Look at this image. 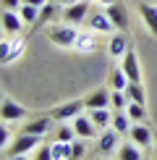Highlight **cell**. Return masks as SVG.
Returning a JSON list of instances; mask_svg holds the SVG:
<instances>
[{
	"label": "cell",
	"mask_w": 157,
	"mask_h": 160,
	"mask_svg": "<svg viewBox=\"0 0 157 160\" xmlns=\"http://www.w3.org/2000/svg\"><path fill=\"white\" fill-rule=\"evenodd\" d=\"M76 37H78L76 26H74V24H65V21H63L60 26L47 29V39H50L52 45H58V48H74Z\"/></svg>",
	"instance_id": "6da1fadb"
},
{
	"label": "cell",
	"mask_w": 157,
	"mask_h": 160,
	"mask_svg": "<svg viewBox=\"0 0 157 160\" xmlns=\"http://www.w3.org/2000/svg\"><path fill=\"white\" fill-rule=\"evenodd\" d=\"M39 142H42V137L37 134H21L13 142L11 150H3V158H24V155H31L34 147H39Z\"/></svg>",
	"instance_id": "7a4b0ae2"
},
{
	"label": "cell",
	"mask_w": 157,
	"mask_h": 160,
	"mask_svg": "<svg viewBox=\"0 0 157 160\" xmlns=\"http://www.w3.org/2000/svg\"><path fill=\"white\" fill-rule=\"evenodd\" d=\"M121 131L115 129V126H107V129L100 131V137H97V150L102 152V155H115L118 147H121Z\"/></svg>",
	"instance_id": "3957f363"
},
{
	"label": "cell",
	"mask_w": 157,
	"mask_h": 160,
	"mask_svg": "<svg viewBox=\"0 0 157 160\" xmlns=\"http://www.w3.org/2000/svg\"><path fill=\"white\" fill-rule=\"evenodd\" d=\"M89 11H92V5H89V0H76V3H71V5H63V13H60V18L65 24H81V21H87V16H89Z\"/></svg>",
	"instance_id": "277c9868"
},
{
	"label": "cell",
	"mask_w": 157,
	"mask_h": 160,
	"mask_svg": "<svg viewBox=\"0 0 157 160\" xmlns=\"http://www.w3.org/2000/svg\"><path fill=\"white\" fill-rule=\"evenodd\" d=\"M87 110V102L84 100H68V102L58 105V108H52V121H74V118L78 116V113Z\"/></svg>",
	"instance_id": "5b68a950"
},
{
	"label": "cell",
	"mask_w": 157,
	"mask_h": 160,
	"mask_svg": "<svg viewBox=\"0 0 157 160\" xmlns=\"http://www.w3.org/2000/svg\"><path fill=\"white\" fill-rule=\"evenodd\" d=\"M0 118L3 121H21V118H29V110L24 105H18L16 100L3 97V102H0Z\"/></svg>",
	"instance_id": "8992f818"
},
{
	"label": "cell",
	"mask_w": 157,
	"mask_h": 160,
	"mask_svg": "<svg viewBox=\"0 0 157 160\" xmlns=\"http://www.w3.org/2000/svg\"><path fill=\"white\" fill-rule=\"evenodd\" d=\"M71 123H74V129H76V137H81V139H94L97 131H100V129H97V123L89 118V113H87V116H84V113H78Z\"/></svg>",
	"instance_id": "52a82bcc"
},
{
	"label": "cell",
	"mask_w": 157,
	"mask_h": 160,
	"mask_svg": "<svg viewBox=\"0 0 157 160\" xmlns=\"http://www.w3.org/2000/svg\"><path fill=\"white\" fill-rule=\"evenodd\" d=\"M128 139H134V142L141 144V147H152L155 134H152L149 126H144V121H134L131 123V131H128Z\"/></svg>",
	"instance_id": "ba28073f"
},
{
	"label": "cell",
	"mask_w": 157,
	"mask_h": 160,
	"mask_svg": "<svg viewBox=\"0 0 157 160\" xmlns=\"http://www.w3.org/2000/svg\"><path fill=\"white\" fill-rule=\"evenodd\" d=\"M87 26L94 29V32H102V34H113V29H115V24L110 21V16H107V13H100V11H94V13L89 11Z\"/></svg>",
	"instance_id": "9c48e42d"
},
{
	"label": "cell",
	"mask_w": 157,
	"mask_h": 160,
	"mask_svg": "<svg viewBox=\"0 0 157 160\" xmlns=\"http://www.w3.org/2000/svg\"><path fill=\"white\" fill-rule=\"evenodd\" d=\"M105 13L110 16V21L115 24L118 32H126L128 29V11H126V5H123V3H110Z\"/></svg>",
	"instance_id": "30bf717a"
},
{
	"label": "cell",
	"mask_w": 157,
	"mask_h": 160,
	"mask_svg": "<svg viewBox=\"0 0 157 160\" xmlns=\"http://www.w3.org/2000/svg\"><path fill=\"white\" fill-rule=\"evenodd\" d=\"M123 71H126V76L131 82H141V68H139V55H136L134 48L126 50V55H123Z\"/></svg>",
	"instance_id": "8fae6325"
},
{
	"label": "cell",
	"mask_w": 157,
	"mask_h": 160,
	"mask_svg": "<svg viewBox=\"0 0 157 160\" xmlns=\"http://www.w3.org/2000/svg\"><path fill=\"white\" fill-rule=\"evenodd\" d=\"M139 16H141L144 26H147V32H149L152 37H157V5H152V3H139Z\"/></svg>",
	"instance_id": "7c38bea8"
},
{
	"label": "cell",
	"mask_w": 157,
	"mask_h": 160,
	"mask_svg": "<svg viewBox=\"0 0 157 160\" xmlns=\"http://www.w3.org/2000/svg\"><path fill=\"white\" fill-rule=\"evenodd\" d=\"M24 18H21V13L18 11H8V8H3V32L5 34H18V32L24 29Z\"/></svg>",
	"instance_id": "4fadbf2b"
},
{
	"label": "cell",
	"mask_w": 157,
	"mask_h": 160,
	"mask_svg": "<svg viewBox=\"0 0 157 160\" xmlns=\"http://www.w3.org/2000/svg\"><path fill=\"white\" fill-rule=\"evenodd\" d=\"M110 95H113V89H107V87L94 89L87 100H84V102H87V110H92V108H113V105H110Z\"/></svg>",
	"instance_id": "5bb4252c"
},
{
	"label": "cell",
	"mask_w": 157,
	"mask_h": 160,
	"mask_svg": "<svg viewBox=\"0 0 157 160\" xmlns=\"http://www.w3.org/2000/svg\"><path fill=\"white\" fill-rule=\"evenodd\" d=\"M118 160H141L144 152H141V144H136L134 139H128V142H121V147L115 152Z\"/></svg>",
	"instance_id": "9a60e30c"
},
{
	"label": "cell",
	"mask_w": 157,
	"mask_h": 160,
	"mask_svg": "<svg viewBox=\"0 0 157 160\" xmlns=\"http://www.w3.org/2000/svg\"><path fill=\"white\" fill-rule=\"evenodd\" d=\"M50 129H52V116H50V118H31V121L21 129V134H37V137H45Z\"/></svg>",
	"instance_id": "2e32d148"
},
{
	"label": "cell",
	"mask_w": 157,
	"mask_h": 160,
	"mask_svg": "<svg viewBox=\"0 0 157 160\" xmlns=\"http://www.w3.org/2000/svg\"><path fill=\"white\" fill-rule=\"evenodd\" d=\"M128 48H131V45H128V39L123 37V32H121V34H113L107 39V55L110 58H123Z\"/></svg>",
	"instance_id": "e0dca14e"
},
{
	"label": "cell",
	"mask_w": 157,
	"mask_h": 160,
	"mask_svg": "<svg viewBox=\"0 0 157 160\" xmlns=\"http://www.w3.org/2000/svg\"><path fill=\"white\" fill-rule=\"evenodd\" d=\"M74 50H78V52H97L94 29H92V32H78V37H76V42H74Z\"/></svg>",
	"instance_id": "ac0fdd59"
},
{
	"label": "cell",
	"mask_w": 157,
	"mask_h": 160,
	"mask_svg": "<svg viewBox=\"0 0 157 160\" xmlns=\"http://www.w3.org/2000/svg\"><path fill=\"white\" fill-rule=\"evenodd\" d=\"M131 79L126 76V71H123V66H113L107 74V87L110 89H126Z\"/></svg>",
	"instance_id": "d6986e66"
},
{
	"label": "cell",
	"mask_w": 157,
	"mask_h": 160,
	"mask_svg": "<svg viewBox=\"0 0 157 160\" xmlns=\"http://www.w3.org/2000/svg\"><path fill=\"white\" fill-rule=\"evenodd\" d=\"M89 118L97 123V129H107V126H113V110L110 108H92L89 110Z\"/></svg>",
	"instance_id": "ffe728a7"
},
{
	"label": "cell",
	"mask_w": 157,
	"mask_h": 160,
	"mask_svg": "<svg viewBox=\"0 0 157 160\" xmlns=\"http://www.w3.org/2000/svg\"><path fill=\"white\" fill-rule=\"evenodd\" d=\"M58 11V3H52V0H47V3L39 8V18L34 21V26H31V32H37V29H42L45 24H50V18H52V13Z\"/></svg>",
	"instance_id": "44dd1931"
},
{
	"label": "cell",
	"mask_w": 157,
	"mask_h": 160,
	"mask_svg": "<svg viewBox=\"0 0 157 160\" xmlns=\"http://www.w3.org/2000/svg\"><path fill=\"white\" fill-rule=\"evenodd\" d=\"M24 50H26V39H24V37H16V39L11 42V50L5 52L3 63H13V61H18V58L24 55Z\"/></svg>",
	"instance_id": "7402d4cb"
},
{
	"label": "cell",
	"mask_w": 157,
	"mask_h": 160,
	"mask_svg": "<svg viewBox=\"0 0 157 160\" xmlns=\"http://www.w3.org/2000/svg\"><path fill=\"white\" fill-rule=\"evenodd\" d=\"M52 160H71L74 158V150H71V142H58L52 139Z\"/></svg>",
	"instance_id": "603a6c76"
},
{
	"label": "cell",
	"mask_w": 157,
	"mask_h": 160,
	"mask_svg": "<svg viewBox=\"0 0 157 160\" xmlns=\"http://www.w3.org/2000/svg\"><path fill=\"white\" fill-rule=\"evenodd\" d=\"M131 123H134V121H131V116H128L126 110H115V113H113V126H115L118 131H121L123 137H128Z\"/></svg>",
	"instance_id": "cb8c5ba5"
},
{
	"label": "cell",
	"mask_w": 157,
	"mask_h": 160,
	"mask_svg": "<svg viewBox=\"0 0 157 160\" xmlns=\"http://www.w3.org/2000/svg\"><path fill=\"white\" fill-rule=\"evenodd\" d=\"M126 95H128V100H134V102L147 105V95H144V87H141V82H128V87H126Z\"/></svg>",
	"instance_id": "d4e9b609"
},
{
	"label": "cell",
	"mask_w": 157,
	"mask_h": 160,
	"mask_svg": "<svg viewBox=\"0 0 157 160\" xmlns=\"http://www.w3.org/2000/svg\"><path fill=\"white\" fill-rule=\"evenodd\" d=\"M18 13H21V18L29 26H34V21L39 18V8H37V5H29V3H24L21 8H18Z\"/></svg>",
	"instance_id": "484cf974"
},
{
	"label": "cell",
	"mask_w": 157,
	"mask_h": 160,
	"mask_svg": "<svg viewBox=\"0 0 157 160\" xmlns=\"http://www.w3.org/2000/svg\"><path fill=\"white\" fill-rule=\"evenodd\" d=\"M126 113L131 116V121H147V110H144L141 102H134V100H131L128 108H126Z\"/></svg>",
	"instance_id": "4316f807"
},
{
	"label": "cell",
	"mask_w": 157,
	"mask_h": 160,
	"mask_svg": "<svg viewBox=\"0 0 157 160\" xmlns=\"http://www.w3.org/2000/svg\"><path fill=\"white\" fill-rule=\"evenodd\" d=\"M74 137H76V129H74V123H71V126H60L52 139H58V142H74Z\"/></svg>",
	"instance_id": "83f0119b"
},
{
	"label": "cell",
	"mask_w": 157,
	"mask_h": 160,
	"mask_svg": "<svg viewBox=\"0 0 157 160\" xmlns=\"http://www.w3.org/2000/svg\"><path fill=\"white\" fill-rule=\"evenodd\" d=\"M29 158H34V160H52V144H39V150H34Z\"/></svg>",
	"instance_id": "f1b7e54d"
},
{
	"label": "cell",
	"mask_w": 157,
	"mask_h": 160,
	"mask_svg": "<svg viewBox=\"0 0 157 160\" xmlns=\"http://www.w3.org/2000/svg\"><path fill=\"white\" fill-rule=\"evenodd\" d=\"M71 150H74V158H71V160H78V158L87 155V144L81 142V137H78L76 142H71Z\"/></svg>",
	"instance_id": "f546056e"
},
{
	"label": "cell",
	"mask_w": 157,
	"mask_h": 160,
	"mask_svg": "<svg viewBox=\"0 0 157 160\" xmlns=\"http://www.w3.org/2000/svg\"><path fill=\"white\" fill-rule=\"evenodd\" d=\"M8 139H11V131H8V121H3V126H0V144H3V147H8Z\"/></svg>",
	"instance_id": "4dcf8cb0"
},
{
	"label": "cell",
	"mask_w": 157,
	"mask_h": 160,
	"mask_svg": "<svg viewBox=\"0 0 157 160\" xmlns=\"http://www.w3.org/2000/svg\"><path fill=\"white\" fill-rule=\"evenodd\" d=\"M24 5V0H3V8H8V11H18Z\"/></svg>",
	"instance_id": "1f68e13d"
},
{
	"label": "cell",
	"mask_w": 157,
	"mask_h": 160,
	"mask_svg": "<svg viewBox=\"0 0 157 160\" xmlns=\"http://www.w3.org/2000/svg\"><path fill=\"white\" fill-rule=\"evenodd\" d=\"M11 42H13V39H3V42H0V55H3V58H5V52L11 50Z\"/></svg>",
	"instance_id": "d6a6232c"
},
{
	"label": "cell",
	"mask_w": 157,
	"mask_h": 160,
	"mask_svg": "<svg viewBox=\"0 0 157 160\" xmlns=\"http://www.w3.org/2000/svg\"><path fill=\"white\" fill-rule=\"evenodd\" d=\"M24 3H29V5H37V8H42V5L47 3V0H24Z\"/></svg>",
	"instance_id": "836d02e7"
},
{
	"label": "cell",
	"mask_w": 157,
	"mask_h": 160,
	"mask_svg": "<svg viewBox=\"0 0 157 160\" xmlns=\"http://www.w3.org/2000/svg\"><path fill=\"white\" fill-rule=\"evenodd\" d=\"M52 3H58V5H71V3H76V0H52Z\"/></svg>",
	"instance_id": "e575fe53"
},
{
	"label": "cell",
	"mask_w": 157,
	"mask_h": 160,
	"mask_svg": "<svg viewBox=\"0 0 157 160\" xmlns=\"http://www.w3.org/2000/svg\"><path fill=\"white\" fill-rule=\"evenodd\" d=\"M97 3H102V5H110V3H121V0H97Z\"/></svg>",
	"instance_id": "d590c367"
},
{
	"label": "cell",
	"mask_w": 157,
	"mask_h": 160,
	"mask_svg": "<svg viewBox=\"0 0 157 160\" xmlns=\"http://www.w3.org/2000/svg\"><path fill=\"white\" fill-rule=\"evenodd\" d=\"M155 142H157V134H155Z\"/></svg>",
	"instance_id": "8d00e7d4"
}]
</instances>
